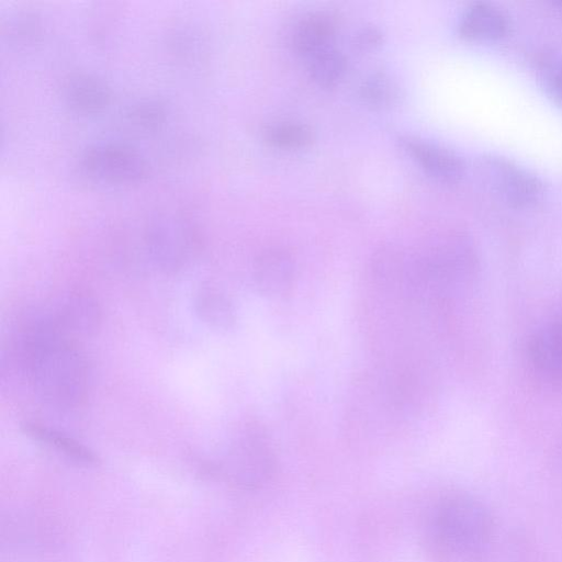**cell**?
<instances>
[{
	"instance_id": "6da1fadb",
	"label": "cell",
	"mask_w": 562,
	"mask_h": 562,
	"mask_svg": "<svg viewBox=\"0 0 562 562\" xmlns=\"http://www.w3.org/2000/svg\"><path fill=\"white\" fill-rule=\"evenodd\" d=\"M26 367L34 389L60 406L78 404L87 389V368L81 353L65 337L25 329Z\"/></svg>"
},
{
	"instance_id": "7a4b0ae2",
	"label": "cell",
	"mask_w": 562,
	"mask_h": 562,
	"mask_svg": "<svg viewBox=\"0 0 562 562\" xmlns=\"http://www.w3.org/2000/svg\"><path fill=\"white\" fill-rule=\"evenodd\" d=\"M477 258L469 237L451 232L405 262L403 281L416 294L443 297L470 283Z\"/></svg>"
},
{
	"instance_id": "3957f363",
	"label": "cell",
	"mask_w": 562,
	"mask_h": 562,
	"mask_svg": "<svg viewBox=\"0 0 562 562\" xmlns=\"http://www.w3.org/2000/svg\"><path fill=\"white\" fill-rule=\"evenodd\" d=\"M493 533L488 509L465 494H451L440 499L427 524L428 542L436 552L451 557H469L487 546Z\"/></svg>"
},
{
	"instance_id": "277c9868",
	"label": "cell",
	"mask_w": 562,
	"mask_h": 562,
	"mask_svg": "<svg viewBox=\"0 0 562 562\" xmlns=\"http://www.w3.org/2000/svg\"><path fill=\"white\" fill-rule=\"evenodd\" d=\"M80 167L90 179L106 184H135L149 171L145 157L134 147L120 143H102L88 147Z\"/></svg>"
},
{
	"instance_id": "5b68a950",
	"label": "cell",
	"mask_w": 562,
	"mask_h": 562,
	"mask_svg": "<svg viewBox=\"0 0 562 562\" xmlns=\"http://www.w3.org/2000/svg\"><path fill=\"white\" fill-rule=\"evenodd\" d=\"M479 167L492 190L512 206L530 207L544 196L543 181L508 158L487 155L481 158Z\"/></svg>"
},
{
	"instance_id": "8992f818",
	"label": "cell",
	"mask_w": 562,
	"mask_h": 562,
	"mask_svg": "<svg viewBox=\"0 0 562 562\" xmlns=\"http://www.w3.org/2000/svg\"><path fill=\"white\" fill-rule=\"evenodd\" d=\"M50 313L36 321L48 330L66 338L88 336L95 331L101 321L98 302L91 295L72 292L60 297Z\"/></svg>"
},
{
	"instance_id": "52a82bcc",
	"label": "cell",
	"mask_w": 562,
	"mask_h": 562,
	"mask_svg": "<svg viewBox=\"0 0 562 562\" xmlns=\"http://www.w3.org/2000/svg\"><path fill=\"white\" fill-rule=\"evenodd\" d=\"M194 232L183 218L167 215L149 224L147 243L155 258L167 269H178L194 246Z\"/></svg>"
},
{
	"instance_id": "ba28073f",
	"label": "cell",
	"mask_w": 562,
	"mask_h": 562,
	"mask_svg": "<svg viewBox=\"0 0 562 562\" xmlns=\"http://www.w3.org/2000/svg\"><path fill=\"white\" fill-rule=\"evenodd\" d=\"M533 373L552 385H562V317L539 327L527 344Z\"/></svg>"
},
{
	"instance_id": "9c48e42d",
	"label": "cell",
	"mask_w": 562,
	"mask_h": 562,
	"mask_svg": "<svg viewBox=\"0 0 562 562\" xmlns=\"http://www.w3.org/2000/svg\"><path fill=\"white\" fill-rule=\"evenodd\" d=\"M59 90L64 102L82 114L103 111L112 97L111 88L103 78L81 70L65 75Z\"/></svg>"
},
{
	"instance_id": "30bf717a",
	"label": "cell",
	"mask_w": 562,
	"mask_h": 562,
	"mask_svg": "<svg viewBox=\"0 0 562 562\" xmlns=\"http://www.w3.org/2000/svg\"><path fill=\"white\" fill-rule=\"evenodd\" d=\"M403 148L432 178L442 182L458 181L464 171V162L454 151L416 137L401 139Z\"/></svg>"
},
{
	"instance_id": "8fae6325",
	"label": "cell",
	"mask_w": 562,
	"mask_h": 562,
	"mask_svg": "<svg viewBox=\"0 0 562 562\" xmlns=\"http://www.w3.org/2000/svg\"><path fill=\"white\" fill-rule=\"evenodd\" d=\"M254 268V279L261 293L283 297L291 292L296 272L289 251L279 248L266 250L256 259Z\"/></svg>"
},
{
	"instance_id": "7c38bea8",
	"label": "cell",
	"mask_w": 562,
	"mask_h": 562,
	"mask_svg": "<svg viewBox=\"0 0 562 562\" xmlns=\"http://www.w3.org/2000/svg\"><path fill=\"white\" fill-rule=\"evenodd\" d=\"M509 18L499 7L490 2H474L463 12L459 33L468 40H496L509 30Z\"/></svg>"
},
{
	"instance_id": "4fadbf2b",
	"label": "cell",
	"mask_w": 562,
	"mask_h": 562,
	"mask_svg": "<svg viewBox=\"0 0 562 562\" xmlns=\"http://www.w3.org/2000/svg\"><path fill=\"white\" fill-rule=\"evenodd\" d=\"M337 32L334 16L327 12H313L302 18L294 27V49L310 58L329 47Z\"/></svg>"
},
{
	"instance_id": "5bb4252c",
	"label": "cell",
	"mask_w": 562,
	"mask_h": 562,
	"mask_svg": "<svg viewBox=\"0 0 562 562\" xmlns=\"http://www.w3.org/2000/svg\"><path fill=\"white\" fill-rule=\"evenodd\" d=\"M194 307L200 318L217 329H227L235 322L232 302L216 286L203 283L194 296Z\"/></svg>"
},
{
	"instance_id": "9a60e30c",
	"label": "cell",
	"mask_w": 562,
	"mask_h": 562,
	"mask_svg": "<svg viewBox=\"0 0 562 562\" xmlns=\"http://www.w3.org/2000/svg\"><path fill=\"white\" fill-rule=\"evenodd\" d=\"M21 427L31 438L54 448L80 463L94 464L98 462L97 456L90 449L63 432L37 423L27 422Z\"/></svg>"
},
{
	"instance_id": "2e32d148",
	"label": "cell",
	"mask_w": 562,
	"mask_h": 562,
	"mask_svg": "<svg viewBox=\"0 0 562 562\" xmlns=\"http://www.w3.org/2000/svg\"><path fill=\"white\" fill-rule=\"evenodd\" d=\"M347 70L345 55L333 47H329L311 57L308 72L311 78L323 88L337 86L344 78Z\"/></svg>"
},
{
	"instance_id": "e0dca14e",
	"label": "cell",
	"mask_w": 562,
	"mask_h": 562,
	"mask_svg": "<svg viewBox=\"0 0 562 562\" xmlns=\"http://www.w3.org/2000/svg\"><path fill=\"white\" fill-rule=\"evenodd\" d=\"M312 130L302 123L282 122L267 126L263 131L265 142L279 149H300L313 142Z\"/></svg>"
},
{
	"instance_id": "ac0fdd59",
	"label": "cell",
	"mask_w": 562,
	"mask_h": 562,
	"mask_svg": "<svg viewBox=\"0 0 562 562\" xmlns=\"http://www.w3.org/2000/svg\"><path fill=\"white\" fill-rule=\"evenodd\" d=\"M360 95L368 104L390 105L397 98V87L385 74H374L361 85Z\"/></svg>"
},
{
	"instance_id": "d6986e66",
	"label": "cell",
	"mask_w": 562,
	"mask_h": 562,
	"mask_svg": "<svg viewBox=\"0 0 562 562\" xmlns=\"http://www.w3.org/2000/svg\"><path fill=\"white\" fill-rule=\"evenodd\" d=\"M131 122L143 128H155L166 117L165 104L156 99H145L135 103L130 112Z\"/></svg>"
},
{
	"instance_id": "ffe728a7",
	"label": "cell",
	"mask_w": 562,
	"mask_h": 562,
	"mask_svg": "<svg viewBox=\"0 0 562 562\" xmlns=\"http://www.w3.org/2000/svg\"><path fill=\"white\" fill-rule=\"evenodd\" d=\"M543 79L550 95L562 105V57H549L542 66Z\"/></svg>"
},
{
	"instance_id": "44dd1931",
	"label": "cell",
	"mask_w": 562,
	"mask_h": 562,
	"mask_svg": "<svg viewBox=\"0 0 562 562\" xmlns=\"http://www.w3.org/2000/svg\"><path fill=\"white\" fill-rule=\"evenodd\" d=\"M382 42L381 32L374 26H367L360 30L355 37V45L361 52L376 48Z\"/></svg>"
},
{
	"instance_id": "7402d4cb",
	"label": "cell",
	"mask_w": 562,
	"mask_h": 562,
	"mask_svg": "<svg viewBox=\"0 0 562 562\" xmlns=\"http://www.w3.org/2000/svg\"><path fill=\"white\" fill-rule=\"evenodd\" d=\"M561 5H562V2H561Z\"/></svg>"
}]
</instances>
